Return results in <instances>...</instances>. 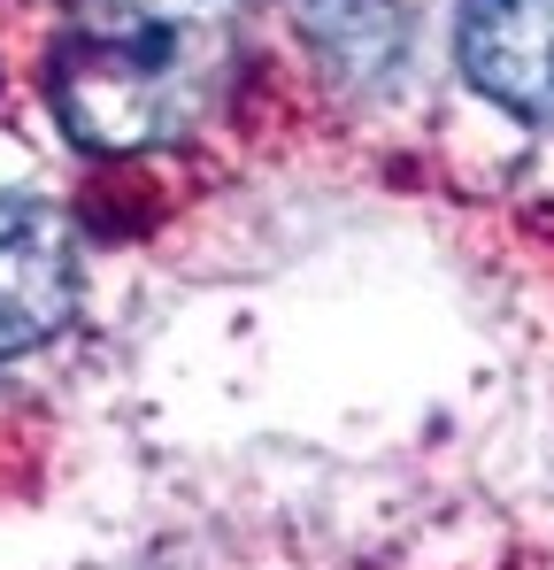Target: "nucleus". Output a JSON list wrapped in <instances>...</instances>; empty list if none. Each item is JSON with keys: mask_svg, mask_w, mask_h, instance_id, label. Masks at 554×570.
I'll list each match as a JSON object with an SVG mask.
<instances>
[{"mask_svg": "<svg viewBox=\"0 0 554 570\" xmlns=\"http://www.w3.org/2000/svg\"><path fill=\"white\" fill-rule=\"evenodd\" d=\"M455 55L493 108L524 124L554 116V0H462Z\"/></svg>", "mask_w": 554, "mask_h": 570, "instance_id": "obj_3", "label": "nucleus"}, {"mask_svg": "<svg viewBox=\"0 0 554 570\" xmlns=\"http://www.w3.org/2000/svg\"><path fill=\"white\" fill-rule=\"evenodd\" d=\"M78 308V232L31 193H0V363L55 340Z\"/></svg>", "mask_w": 554, "mask_h": 570, "instance_id": "obj_2", "label": "nucleus"}, {"mask_svg": "<svg viewBox=\"0 0 554 570\" xmlns=\"http://www.w3.org/2000/svg\"><path fill=\"white\" fill-rule=\"evenodd\" d=\"M239 0H78L47 62V100L92 155L185 139L231 78Z\"/></svg>", "mask_w": 554, "mask_h": 570, "instance_id": "obj_1", "label": "nucleus"}]
</instances>
